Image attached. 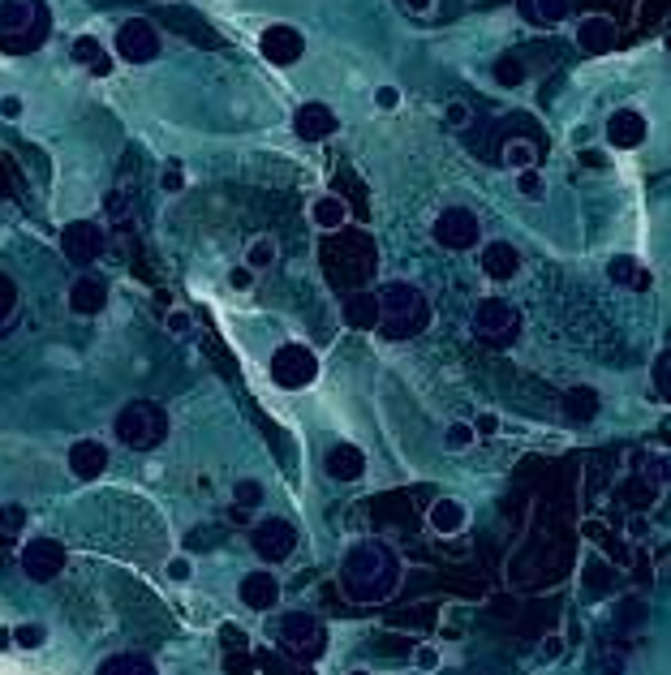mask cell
Returning a JSON list of instances; mask_svg holds the SVG:
<instances>
[{
  "mask_svg": "<svg viewBox=\"0 0 671 675\" xmlns=\"http://www.w3.org/2000/svg\"><path fill=\"white\" fill-rule=\"evenodd\" d=\"M396 581H401V559L388 542L366 538L358 547H349L345 564H340V585H345L349 602H383L396 594Z\"/></svg>",
  "mask_w": 671,
  "mask_h": 675,
  "instance_id": "cell-1",
  "label": "cell"
},
{
  "mask_svg": "<svg viewBox=\"0 0 671 675\" xmlns=\"http://www.w3.org/2000/svg\"><path fill=\"white\" fill-rule=\"evenodd\" d=\"M375 297H379V332L388 340H413L426 332V323H431V301H426L418 284L392 280V284H383Z\"/></svg>",
  "mask_w": 671,
  "mask_h": 675,
  "instance_id": "cell-2",
  "label": "cell"
},
{
  "mask_svg": "<svg viewBox=\"0 0 671 675\" xmlns=\"http://www.w3.org/2000/svg\"><path fill=\"white\" fill-rule=\"evenodd\" d=\"M112 435L134 452H151L168 439V413L160 405H151V400H130L112 418Z\"/></svg>",
  "mask_w": 671,
  "mask_h": 675,
  "instance_id": "cell-3",
  "label": "cell"
},
{
  "mask_svg": "<svg viewBox=\"0 0 671 675\" xmlns=\"http://www.w3.org/2000/svg\"><path fill=\"white\" fill-rule=\"evenodd\" d=\"M44 35V5L39 0H0V43L9 52H26Z\"/></svg>",
  "mask_w": 671,
  "mask_h": 675,
  "instance_id": "cell-4",
  "label": "cell"
},
{
  "mask_svg": "<svg viewBox=\"0 0 671 675\" xmlns=\"http://www.w3.org/2000/svg\"><path fill=\"white\" fill-rule=\"evenodd\" d=\"M469 327H474V336L491 344H512L521 336V310L508 297H478L474 314H469Z\"/></svg>",
  "mask_w": 671,
  "mask_h": 675,
  "instance_id": "cell-5",
  "label": "cell"
},
{
  "mask_svg": "<svg viewBox=\"0 0 671 675\" xmlns=\"http://www.w3.org/2000/svg\"><path fill=\"white\" fill-rule=\"evenodd\" d=\"M314 379H319V357L306 344L289 340L271 353V383L284 387V392H306Z\"/></svg>",
  "mask_w": 671,
  "mask_h": 675,
  "instance_id": "cell-6",
  "label": "cell"
},
{
  "mask_svg": "<svg viewBox=\"0 0 671 675\" xmlns=\"http://www.w3.org/2000/svg\"><path fill=\"white\" fill-rule=\"evenodd\" d=\"M160 31L147 22V18H125L112 35V61L121 65H151L160 56Z\"/></svg>",
  "mask_w": 671,
  "mask_h": 675,
  "instance_id": "cell-7",
  "label": "cell"
},
{
  "mask_svg": "<svg viewBox=\"0 0 671 675\" xmlns=\"http://www.w3.org/2000/svg\"><path fill=\"white\" fill-rule=\"evenodd\" d=\"M431 241L435 246H444V250H452V254L474 250L482 241V220L469 207H444L431 220Z\"/></svg>",
  "mask_w": 671,
  "mask_h": 675,
  "instance_id": "cell-8",
  "label": "cell"
},
{
  "mask_svg": "<svg viewBox=\"0 0 671 675\" xmlns=\"http://www.w3.org/2000/svg\"><path fill=\"white\" fill-rule=\"evenodd\" d=\"M108 250V233H104V224L99 220H69L61 228V254L69 258L74 267H91L99 263Z\"/></svg>",
  "mask_w": 671,
  "mask_h": 675,
  "instance_id": "cell-9",
  "label": "cell"
},
{
  "mask_svg": "<svg viewBox=\"0 0 671 675\" xmlns=\"http://www.w3.org/2000/svg\"><path fill=\"white\" fill-rule=\"evenodd\" d=\"M250 551L263 559V564H284L293 551H297V529L289 521H280V516H267L250 529Z\"/></svg>",
  "mask_w": 671,
  "mask_h": 675,
  "instance_id": "cell-10",
  "label": "cell"
},
{
  "mask_svg": "<svg viewBox=\"0 0 671 675\" xmlns=\"http://www.w3.org/2000/svg\"><path fill=\"white\" fill-rule=\"evenodd\" d=\"M280 645L302 658H319L327 650V628L310 611H289L280 620Z\"/></svg>",
  "mask_w": 671,
  "mask_h": 675,
  "instance_id": "cell-11",
  "label": "cell"
},
{
  "mask_svg": "<svg viewBox=\"0 0 671 675\" xmlns=\"http://www.w3.org/2000/svg\"><path fill=\"white\" fill-rule=\"evenodd\" d=\"M259 52H263L267 65L289 69V65H297L306 56V35L297 31V26H289V22H271L267 31L259 35Z\"/></svg>",
  "mask_w": 671,
  "mask_h": 675,
  "instance_id": "cell-12",
  "label": "cell"
},
{
  "mask_svg": "<svg viewBox=\"0 0 671 675\" xmlns=\"http://www.w3.org/2000/svg\"><path fill=\"white\" fill-rule=\"evenodd\" d=\"M65 568V547L56 538H26L22 547V572L31 581H56Z\"/></svg>",
  "mask_w": 671,
  "mask_h": 675,
  "instance_id": "cell-13",
  "label": "cell"
},
{
  "mask_svg": "<svg viewBox=\"0 0 671 675\" xmlns=\"http://www.w3.org/2000/svg\"><path fill=\"white\" fill-rule=\"evenodd\" d=\"M603 134H607L611 151H637L641 142L650 138V121H646V112H637V108H616L607 117Z\"/></svg>",
  "mask_w": 671,
  "mask_h": 675,
  "instance_id": "cell-14",
  "label": "cell"
},
{
  "mask_svg": "<svg viewBox=\"0 0 671 675\" xmlns=\"http://www.w3.org/2000/svg\"><path fill=\"white\" fill-rule=\"evenodd\" d=\"M336 129H340V117L323 104V99H306V104L293 112V134L302 142H327Z\"/></svg>",
  "mask_w": 671,
  "mask_h": 675,
  "instance_id": "cell-15",
  "label": "cell"
},
{
  "mask_svg": "<svg viewBox=\"0 0 671 675\" xmlns=\"http://www.w3.org/2000/svg\"><path fill=\"white\" fill-rule=\"evenodd\" d=\"M237 598L246 602L250 611H276L280 607V581H276V572L271 568H254L241 577L237 585Z\"/></svg>",
  "mask_w": 671,
  "mask_h": 675,
  "instance_id": "cell-16",
  "label": "cell"
},
{
  "mask_svg": "<svg viewBox=\"0 0 671 675\" xmlns=\"http://www.w3.org/2000/svg\"><path fill=\"white\" fill-rule=\"evenodd\" d=\"M478 263H482V276L495 280V284H508V280L521 276V250L512 246V241H487L478 254Z\"/></svg>",
  "mask_w": 671,
  "mask_h": 675,
  "instance_id": "cell-17",
  "label": "cell"
},
{
  "mask_svg": "<svg viewBox=\"0 0 671 675\" xmlns=\"http://www.w3.org/2000/svg\"><path fill=\"white\" fill-rule=\"evenodd\" d=\"M65 461H69V473H74L78 482H95V478H104V469H108V443L87 435L69 448Z\"/></svg>",
  "mask_w": 671,
  "mask_h": 675,
  "instance_id": "cell-18",
  "label": "cell"
},
{
  "mask_svg": "<svg viewBox=\"0 0 671 675\" xmlns=\"http://www.w3.org/2000/svg\"><path fill=\"white\" fill-rule=\"evenodd\" d=\"M323 473L332 482H358L366 473V452L358 443H332V448L323 452Z\"/></svg>",
  "mask_w": 671,
  "mask_h": 675,
  "instance_id": "cell-19",
  "label": "cell"
},
{
  "mask_svg": "<svg viewBox=\"0 0 671 675\" xmlns=\"http://www.w3.org/2000/svg\"><path fill=\"white\" fill-rule=\"evenodd\" d=\"M69 310L78 314V319H95V314L108 310V284L99 276H78L69 284Z\"/></svg>",
  "mask_w": 671,
  "mask_h": 675,
  "instance_id": "cell-20",
  "label": "cell"
},
{
  "mask_svg": "<svg viewBox=\"0 0 671 675\" xmlns=\"http://www.w3.org/2000/svg\"><path fill=\"white\" fill-rule=\"evenodd\" d=\"M577 48H585L590 56H603L616 48V22L607 13H585L577 18Z\"/></svg>",
  "mask_w": 671,
  "mask_h": 675,
  "instance_id": "cell-21",
  "label": "cell"
},
{
  "mask_svg": "<svg viewBox=\"0 0 671 675\" xmlns=\"http://www.w3.org/2000/svg\"><path fill=\"white\" fill-rule=\"evenodd\" d=\"M306 215H310V224L319 228V233H340V228L349 224V203L340 194H314Z\"/></svg>",
  "mask_w": 671,
  "mask_h": 675,
  "instance_id": "cell-22",
  "label": "cell"
},
{
  "mask_svg": "<svg viewBox=\"0 0 671 675\" xmlns=\"http://www.w3.org/2000/svg\"><path fill=\"white\" fill-rule=\"evenodd\" d=\"M607 280L620 284V289H633V293H646L650 284H654L650 267H641L633 254H611L607 258Z\"/></svg>",
  "mask_w": 671,
  "mask_h": 675,
  "instance_id": "cell-23",
  "label": "cell"
},
{
  "mask_svg": "<svg viewBox=\"0 0 671 675\" xmlns=\"http://www.w3.org/2000/svg\"><path fill=\"white\" fill-rule=\"evenodd\" d=\"M340 314H345V327H353V332H379V297L370 289L349 293Z\"/></svg>",
  "mask_w": 671,
  "mask_h": 675,
  "instance_id": "cell-24",
  "label": "cell"
},
{
  "mask_svg": "<svg viewBox=\"0 0 671 675\" xmlns=\"http://www.w3.org/2000/svg\"><path fill=\"white\" fill-rule=\"evenodd\" d=\"M69 56H74V65H82V69H91L95 78H108L112 74V56H108V48L99 43L95 35H78L74 43H69Z\"/></svg>",
  "mask_w": 671,
  "mask_h": 675,
  "instance_id": "cell-25",
  "label": "cell"
},
{
  "mask_svg": "<svg viewBox=\"0 0 671 675\" xmlns=\"http://www.w3.org/2000/svg\"><path fill=\"white\" fill-rule=\"evenodd\" d=\"M465 521H469V512H465V504H461V499H435V504H431V512H426V525H431L439 538H452V534H461V529H465Z\"/></svg>",
  "mask_w": 671,
  "mask_h": 675,
  "instance_id": "cell-26",
  "label": "cell"
},
{
  "mask_svg": "<svg viewBox=\"0 0 671 675\" xmlns=\"http://www.w3.org/2000/svg\"><path fill=\"white\" fill-rule=\"evenodd\" d=\"M598 413H603V400H598L594 387H568L564 392V418L573 426H590Z\"/></svg>",
  "mask_w": 671,
  "mask_h": 675,
  "instance_id": "cell-27",
  "label": "cell"
},
{
  "mask_svg": "<svg viewBox=\"0 0 671 675\" xmlns=\"http://www.w3.org/2000/svg\"><path fill=\"white\" fill-rule=\"evenodd\" d=\"M499 160H504L508 172H525V168H538V147L530 138H508L504 151H499Z\"/></svg>",
  "mask_w": 671,
  "mask_h": 675,
  "instance_id": "cell-28",
  "label": "cell"
},
{
  "mask_svg": "<svg viewBox=\"0 0 671 675\" xmlns=\"http://www.w3.org/2000/svg\"><path fill=\"white\" fill-rule=\"evenodd\" d=\"M276 258H280V241L276 237H254L250 246H246V263L241 267H250L254 276H259V271H267V267H276Z\"/></svg>",
  "mask_w": 671,
  "mask_h": 675,
  "instance_id": "cell-29",
  "label": "cell"
},
{
  "mask_svg": "<svg viewBox=\"0 0 671 675\" xmlns=\"http://www.w3.org/2000/svg\"><path fill=\"white\" fill-rule=\"evenodd\" d=\"M95 675H155V667L142 654H112V658L99 663Z\"/></svg>",
  "mask_w": 671,
  "mask_h": 675,
  "instance_id": "cell-30",
  "label": "cell"
},
{
  "mask_svg": "<svg viewBox=\"0 0 671 675\" xmlns=\"http://www.w3.org/2000/svg\"><path fill=\"white\" fill-rule=\"evenodd\" d=\"M491 78L499 82V86H525V61L521 56H495L491 61Z\"/></svg>",
  "mask_w": 671,
  "mask_h": 675,
  "instance_id": "cell-31",
  "label": "cell"
},
{
  "mask_svg": "<svg viewBox=\"0 0 671 675\" xmlns=\"http://www.w3.org/2000/svg\"><path fill=\"white\" fill-rule=\"evenodd\" d=\"M573 13V0H534V22L538 26H564Z\"/></svg>",
  "mask_w": 671,
  "mask_h": 675,
  "instance_id": "cell-32",
  "label": "cell"
},
{
  "mask_svg": "<svg viewBox=\"0 0 671 675\" xmlns=\"http://www.w3.org/2000/svg\"><path fill=\"white\" fill-rule=\"evenodd\" d=\"M263 499H267V491H263V482L259 478H241V482H233V508H263Z\"/></svg>",
  "mask_w": 671,
  "mask_h": 675,
  "instance_id": "cell-33",
  "label": "cell"
},
{
  "mask_svg": "<svg viewBox=\"0 0 671 675\" xmlns=\"http://www.w3.org/2000/svg\"><path fill=\"white\" fill-rule=\"evenodd\" d=\"M517 194L525 198V203H542V198H547V177H542L538 168L517 172Z\"/></svg>",
  "mask_w": 671,
  "mask_h": 675,
  "instance_id": "cell-34",
  "label": "cell"
},
{
  "mask_svg": "<svg viewBox=\"0 0 671 675\" xmlns=\"http://www.w3.org/2000/svg\"><path fill=\"white\" fill-rule=\"evenodd\" d=\"M18 301H22L18 280L0 271V327H9V323H13V314H18Z\"/></svg>",
  "mask_w": 671,
  "mask_h": 675,
  "instance_id": "cell-35",
  "label": "cell"
},
{
  "mask_svg": "<svg viewBox=\"0 0 671 675\" xmlns=\"http://www.w3.org/2000/svg\"><path fill=\"white\" fill-rule=\"evenodd\" d=\"M9 637L18 650H39V645L48 641V628L44 624H18V628H9Z\"/></svg>",
  "mask_w": 671,
  "mask_h": 675,
  "instance_id": "cell-36",
  "label": "cell"
},
{
  "mask_svg": "<svg viewBox=\"0 0 671 675\" xmlns=\"http://www.w3.org/2000/svg\"><path fill=\"white\" fill-rule=\"evenodd\" d=\"M474 426H469V422H452L448 430H444V448L448 452H465V448H474Z\"/></svg>",
  "mask_w": 671,
  "mask_h": 675,
  "instance_id": "cell-37",
  "label": "cell"
},
{
  "mask_svg": "<svg viewBox=\"0 0 671 675\" xmlns=\"http://www.w3.org/2000/svg\"><path fill=\"white\" fill-rule=\"evenodd\" d=\"M0 529H5V534H22V529H26V508L22 504H5V508H0Z\"/></svg>",
  "mask_w": 671,
  "mask_h": 675,
  "instance_id": "cell-38",
  "label": "cell"
},
{
  "mask_svg": "<svg viewBox=\"0 0 671 675\" xmlns=\"http://www.w3.org/2000/svg\"><path fill=\"white\" fill-rule=\"evenodd\" d=\"M375 108H379V112H396V108H401V86L379 82V86H375Z\"/></svg>",
  "mask_w": 671,
  "mask_h": 675,
  "instance_id": "cell-39",
  "label": "cell"
},
{
  "mask_svg": "<svg viewBox=\"0 0 671 675\" xmlns=\"http://www.w3.org/2000/svg\"><path fill=\"white\" fill-rule=\"evenodd\" d=\"M22 117H26V99L13 91L0 95V121H22Z\"/></svg>",
  "mask_w": 671,
  "mask_h": 675,
  "instance_id": "cell-40",
  "label": "cell"
},
{
  "mask_svg": "<svg viewBox=\"0 0 671 675\" xmlns=\"http://www.w3.org/2000/svg\"><path fill=\"white\" fill-rule=\"evenodd\" d=\"M160 190H164V194H181V190H185V168H181L177 160L160 172Z\"/></svg>",
  "mask_w": 671,
  "mask_h": 675,
  "instance_id": "cell-41",
  "label": "cell"
},
{
  "mask_svg": "<svg viewBox=\"0 0 671 675\" xmlns=\"http://www.w3.org/2000/svg\"><path fill=\"white\" fill-rule=\"evenodd\" d=\"M667 370H671V353H659V357H654V392H659L663 400H667V392H671Z\"/></svg>",
  "mask_w": 671,
  "mask_h": 675,
  "instance_id": "cell-42",
  "label": "cell"
},
{
  "mask_svg": "<svg viewBox=\"0 0 671 675\" xmlns=\"http://www.w3.org/2000/svg\"><path fill=\"white\" fill-rule=\"evenodd\" d=\"M444 121H448V129H465V125H469L465 99H448V104H444Z\"/></svg>",
  "mask_w": 671,
  "mask_h": 675,
  "instance_id": "cell-43",
  "label": "cell"
},
{
  "mask_svg": "<svg viewBox=\"0 0 671 675\" xmlns=\"http://www.w3.org/2000/svg\"><path fill=\"white\" fill-rule=\"evenodd\" d=\"M164 327H168L173 336H185V332H190V314H185V310H168V314H164Z\"/></svg>",
  "mask_w": 671,
  "mask_h": 675,
  "instance_id": "cell-44",
  "label": "cell"
},
{
  "mask_svg": "<svg viewBox=\"0 0 671 675\" xmlns=\"http://www.w3.org/2000/svg\"><path fill=\"white\" fill-rule=\"evenodd\" d=\"M228 284H233L237 293H250L254 289V271L250 267H233V271H228Z\"/></svg>",
  "mask_w": 671,
  "mask_h": 675,
  "instance_id": "cell-45",
  "label": "cell"
},
{
  "mask_svg": "<svg viewBox=\"0 0 671 675\" xmlns=\"http://www.w3.org/2000/svg\"><path fill=\"white\" fill-rule=\"evenodd\" d=\"M164 572H168V581H190V559H181V555H177V559H168V568H164Z\"/></svg>",
  "mask_w": 671,
  "mask_h": 675,
  "instance_id": "cell-46",
  "label": "cell"
},
{
  "mask_svg": "<svg viewBox=\"0 0 671 675\" xmlns=\"http://www.w3.org/2000/svg\"><path fill=\"white\" fill-rule=\"evenodd\" d=\"M254 663H259L267 675H289V671H284V667L276 663V654H267V650H259V654H254Z\"/></svg>",
  "mask_w": 671,
  "mask_h": 675,
  "instance_id": "cell-47",
  "label": "cell"
},
{
  "mask_svg": "<svg viewBox=\"0 0 671 675\" xmlns=\"http://www.w3.org/2000/svg\"><path fill=\"white\" fill-rule=\"evenodd\" d=\"M405 13H413V18H431L435 0H405Z\"/></svg>",
  "mask_w": 671,
  "mask_h": 675,
  "instance_id": "cell-48",
  "label": "cell"
},
{
  "mask_svg": "<svg viewBox=\"0 0 671 675\" xmlns=\"http://www.w3.org/2000/svg\"><path fill=\"white\" fill-rule=\"evenodd\" d=\"M418 667L422 671H435L439 667V650H435V645H422V650H418Z\"/></svg>",
  "mask_w": 671,
  "mask_h": 675,
  "instance_id": "cell-49",
  "label": "cell"
},
{
  "mask_svg": "<svg viewBox=\"0 0 671 675\" xmlns=\"http://www.w3.org/2000/svg\"><path fill=\"white\" fill-rule=\"evenodd\" d=\"M495 430H499V418H495V413H482V418L474 422V435H495Z\"/></svg>",
  "mask_w": 671,
  "mask_h": 675,
  "instance_id": "cell-50",
  "label": "cell"
},
{
  "mask_svg": "<svg viewBox=\"0 0 671 675\" xmlns=\"http://www.w3.org/2000/svg\"><path fill=\"white\" fill-rule=\"evenodd\" d=\"M581 164L585 168H607V155L603 151H581Z\"/></svg>",
  "mask_w": 671,
  "mask_h": 675,
  "instance_id": "cell-51",
  "label": "cell"
},
{
  "mask_svg": "<svg viewBox=\"0 0 671 675\" xmlns=\"http://www.w3.org/2000/svg\"><path fill=\"white\" fill-rule=\"evenodd\" d=\"M9 645H13V637H9V628H0V654H5V650H9Z\"/></svg>",
  "mask_w": 671,
  "mask_h": 675,
  "instance_id": "cell-52",
  "label": "cell"
},
{
  "mask_svg": "<svg viewBox=\"0 0 671 675\" xmlns=\"http://www.w3.org/2000/svg\"><path fill=\"white\" fill-rule=\"evenodd\" d=\"M349 675H370V671H349Z\"/></svg>",
  "mask_w": 671,
  "mask_h": 675,
  "instance_id": "cell-53",
  "label": "cell"
}]
</instances>
